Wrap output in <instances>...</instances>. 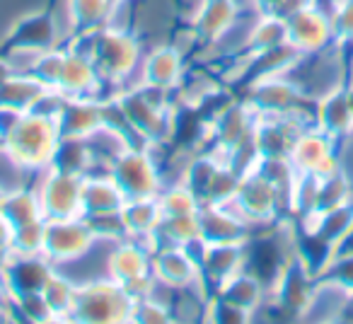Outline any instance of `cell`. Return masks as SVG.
Segmentation results:
<instances>
[{
  "label": "cell",
  "instance_id": "cell-24",
  "mask_svg": "<svg viewBox=\"0 0 353 324\" xmlns=\"http://www.w3.org/2000/svg\"><path fill=\"white\" fill-rule=\"evenodd\" d=\"M6 196V189H3V184H0V199Z\"/></svg>",
  "mask_w": 353,
  "mask_h": 324
},
{
  "label": "cell",
  "instance_id": "cell-10",
  "mask_svg": "<svg viewBox=\"0 0 353 324\" xmlns=\"http://www.w3.org/2000/svg\"><path fill=\"white\" fill-rule=\"evenodd\" d=\"M152 276L174 290L201 283V266L187 247H160L152 252Z\"/></svg>",
  "mask_w": 353,
  "mask_h": 324
},
{
  "label": "cell",
  "instance_id": "cell-18",
  "mask_svg": "<svg viewBox=\"0 0 353 324\" xmlns=\"http://www.w3.org/2000/svg\"><path fill=\"white\" fill-rule=\"evenodd\" d=\"M157 203L165 218L174 216H196L201 211V199L196 196L192 187L184 179H176L172 184H165L157 194Z\"/></svg>",
  "mask_w": 353,
  "mask_h": 324
},
{
  "label": "cell",
  "instance_id": "cell-17",
  "mask_svg": "<svg viewBox=\"0 0 353 324\" xmlns=\"http://www.w3.org/2000/svg\"><path fill=\"white\" fill-rule=\"evenodd\" d=\"M0 213L8 218L12 230L20 225H27V223L46 221L39 194H37V189L32 184H22V187L6 192V196L0 199Z\"/></svg>",
  "mask_w": 353,
  "mask_h": 324
},
{
  "label": "cell",
  "instance_id": "cell-22",
  "mask_svg": "<svg viewBox=\"0 0 353 324\" xmlns=\"http://www.w3.org/2000/svg\"><path fill=\"white\" fill-rule=\"evenodd\" d=\"M346 75H348L346 83H348V85H353V59H351V63L346 65Z\"/></svg>",
  "mask_w": 353,
  "mask_h": 324
},
{
  "label": "cell",
  "instance_id": "cell-6",
  "mask_svg": "<svg viewBox=\"0 0 353 324\" xmlns=\"http://www.w3.org/2000/svg\"><path fill=\"white\" fill-rule=\"evenodd\" d=\"M230 203L250 223V227L269 225V223H274L279 218L281 208H288L283 192L269 177H264L259 170H252V172L242 174L237 194Z\"/></svg>",
  "mask_w": 353,
  "mask_h": 324
},
{
  "label": "cell",
  "instance_id": "cell-2",
  "mask_svg": "<svg viewBox=\"0 0 353 324\" xmlns=\"http://www.w3.org/2000/svg\"><path fill=\"white\" fill-rule=\"evenodd\" d=\"M136 298L123 290L112 276H99L78 283V298L70 319L83 322H133Z\"/></svg>",
  "mask_w": 353,
  "mask_h": 324
},
{
  "label": "cell",
  "instance_id": "cell-19",
  "mask_svg": "<svg viewBox=\"0 0 353 324\" xmlns=\"http://www.w3.org/2000/svg\"><path fill=\"white\" fill-rule=\"evenodd\" d=\"M332 30L339 49L353 46V0H343L332 10Z\"/></svg>",
  "mask_w": 353,
  "mask_h": 324
},
{
  "label": "cell",
  "instance_id": "cell-23",
  "mask_svg": "<svg viewBox=\"0 0 353 324\" xmlns=\"http://www.w3.org/2000/svg\"><path fill=\"white\" fill-rule=\"evenodd\" d=\"M123 3H131V0H112V6H114V8L123 6Z\"/></svg>",
  "mask_w": 353,
  "mask_h": 324
},
{
  "label": "cell",
  "instance_id": "cell-16",
  "mask_svg": "<svg viewBox=\"0 0 353 324\" xmlns=\"http://www.w3.org/2000/svg\"><path fill=\"white\" fill-rule=\"evenodd\" d=\"M119 218H121V225H123L126 237L148 242L162 221V211H160V203H157V196L155 199H128V201L123 203Z\"/></svg>",
  "mask_w": 353,
  "mask_h": 324
},
{
  "label": "cell",
  "instance_id": "cell-9",
  "mask_svg": "<svg viewBox=\"0 0 353 324\" xmlns=\"http://www.w3.org/2000/svg\"><path fill=\"white\" fill-rule=\"evenodd\" d=\"M288 44L298 49L303 56L319 54L334 44L332 12L319 6L305 8L288 17Z\"/></svg>",
  "mask_w": 353,
  "mask_h": 324
},
{
  "label": "cell",
  "instance_id": "cell-8",
  "mask_svg": "<svg viewBox=\"0 0 353 324\" xmlns=\"http://www.w3.org/2000/svg\"><path fill=\"white\" fill-rule=\"evenodd\" d=\"M184 56H187V51L182 46H176L174 41H160V44L150 46L143 54L138 83L176 92V88L182 85L184 75H187V59Z\"/></svg>",
  "mask_w": 353,
  "mask_h": 324
},
{
  "label": "cell",
  "instance_id": "cell-15",
  "mask_svg": "<svg viewBox=\"0 0 353 324\" xmlns=\"http://www.w3.org/2000/svg\"><path fill=\"white\" fill-rule=\"evenodd\" d=\"M114 12L112 0H63V22L65 34L75 37L83 32H92L104 27Z\"/></svg>",
  "mask_w": 353,
  "mask_h": 324
},
{
  "label": "cell",
  "instance_id": "cell-21",
  "mask_svg": "<svg viewBox=\"0 0 353 324\" xmlns=\"http://www.w3.org/2000/svg\"><path fill=\"white\" fill-rule=\"evenodd\" d=\"M343 94H346V102H348V109H351V117H353V85H343Z\"/></svg>",
  "mask_w": 353,
  "mask_h": 324
},
{
  "label": "cell",
  "instance_id": "cell-20",
  "mask_svg": "<svg viewBox=\"0 0 353 324\" xmlns=\"http://www.w3.org/2000/svg\"><path fill=\"white\" fill-rule=\"evenodd\" d=\"M12 73H15V68H12V63L8 61V56H0V85L6 83Z\"/></svg>",
  "mask_w": 353,
  "mask_h": 324
},
{
  "label": "cell",
  "instance_id": "cell-4",
  "mask_svg": "<svg viewBox=\"0 0 353 324\" xmlns=\"http://www.w3.org/2000/svg\"><path fill=\"white\" fill-rule=\"evenodd\" d=\"M109 172L126 194V201L128 199H155L165 187L162 168L150 155L148 145L126 148L123 152H119L109 165Z\"/></svg>",
  "mask_w": 353,
  "mask_h": 324
},
{
  "label": "cell",
  "instance_id": "cell-11",
  "mask_svg": "<svg viewBox=\"0 0 353 324\" xmlns=\"http://www.w3.org/2000/svg\"><path fill=\"white\" fill-rule=\"evenodd\" d=\"M54 269L56 266L51 264L44 254H37V256L12 254L10 264L0 274V279L6 283L8 293L12 295V300H17V298H25V295L41 293L46 281H49V276L54 274Z\"/></svg>",
  "mask_w": 353,
  "mask_h": 324
},
{
  "label": "cell",
  "instance_id": "cell-12",
  "mask_svg": "<svg viewBox=\"0 0 353 324\" xmlns=\"http://www.w3.org/2000/svg\"><path fill=\"white\" fill-rule=\"evenodd\" d=\"M126 203V194L117 184L109 170L83 177V218L119 216Z\"/></svg>",
  "mask_w": 353,
  "mask_h": 324
},
{
  "label": "cell",
  "instance_id": "cell-14",
  "mask_svg": "<svg viewBox=\"0 0 353 324\" xmlns=\"http://www.w3.org/2000/svg\"><path fill=\"white\" fill-rule=\"evenodd\" d=\"M314 126L327 133V136H332L336 143H341L343 138L351 136L353 117H351V109H348L343 88L332 90V92H327L324 97L317 99V107H314Z\"/></svg>",
  "mask_w": 353,
  "mask_h": 324
},
{
  "label": "cell",
  "instance_id": "cell-13",
  "mask_svg": "<svg viewBox=\"0 0 353 324\" xmlns=\"http://www.w3.org/2000/svg\"><path fill=\"white\" fill-rule=\"evenodd\" d=\"M56 121H59L61 128V138H83V141H88L92 133H97L107 123L104 99H65Z\"/></svg>",
  "mask_w": 353,
  "mask_h": 324
},
{
  "label": "cell",
  "instance_id": "cell-1",
  "mask_svg": "<svg viewBox=\"0 0 353 324\" xmlns=\"http://www.w3.org/2000/svg\"><path fill=\"white\" fill-rule=\"evenodd\" d=\"M59 143L61 128L56 117L41 112H22L15 126L0 141V145L15 157L20 168H25L30 174H37L54 165Z\"/></svg>",
  "mask_w": 353,
  "mask_h": 324
},
{
  "label": "cell",
  "instance_id": "cell-3",
  "mask_svg": "<svg viewBox=\"0 0 353 324\" xmlns=\"http://www.w3.org/2000/svg\"><path fill=\"white\" fill-rule=\"evenodd\" d=\"M107 276L121 283L123 290L136 300L148 295L155 285L150 247L143 240H133V237H123V240L114 242L107 254Z\"/></svg>",
  "mask_w": 353,
  "mask_h": 324
},
{
  "label": "cell",
  "instance_id": "cell-7",
  "mask_svg": "<svg viewBox=\"0 0 353 324\" xmlns=\"http://www.w3.org/2000/svg\"><path fill=\"white\" fill-rule=\"evenodd\" d=\"M99 237L85 218L46 221L44 256L54 266H68L85 259L97 247Z\"/></svg>",
  "mask_w": 353,
  "mask_h": 324
},
{
  "label": "cell",
  "instance_id": "cell-5",
  "mask_svg": "<svg viewBox=\"0 0 353 324\" xmlns=\"http://www.w3.org/2000/svg\"><path fill=\"white\" fill-rule=\"evenodd\" d=\"M32 187L39 194L46 221L83 218V177L46 168L34 174Z\"/></svg>",
  "mask_w": 353,
  "mask_h": 324
}]
</instances>
